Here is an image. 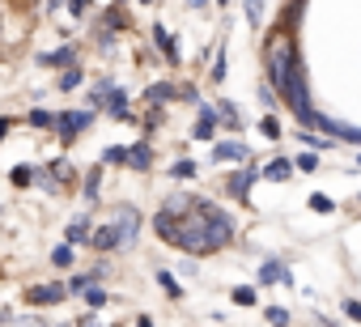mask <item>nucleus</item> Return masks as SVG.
<instances>
[{
    "label": "nucleus",
    "instance_id": "e433bc0d",
    "mask_svg": "<svg viewBox=\"0 0 361 327\" xmlns=\"http://www.w3.org/2000/svg\"><path fill=\"white\" fill-rule=\"evenodd\" d=\"M60 5H64V0H47V9H60Z\"/></svg>",
    "mask_w": 361,
    "mask_h": 327
},
{
    "label": "nucleus",
    "instance_id": "7ed1b4c3",
    "mask_svg": "<svg viewBox=\"0 0 361 327\" xmlns=\"http://www.w3.org/2000/svg\"><path fill=\"white\" fill-rule=\"evenodd\" d=\"M310 123H314V128H323V132H336V140L361 144V128H353V123H340V119H327V115H310ZM310 123H306V128H310Z\"/></svg>",
    "mask_w": 361,
    "mask_h": 327
},
{
    "label": "nucleus",
    "instance_id": "5701e85b",
    "mask_svg": "<svg viewBox=\"0 0 361 327\" xmlns=\"http://www.w3.org/2000/svg\"><path fill=\"white\" fill-rule=\"evenodd\" d=\"M85 302H90V310H102V306H106V293H102L98 285H94V289L85 285Z\"/></svg>",
    "mask_w": 361,
    "mask_h": 327
},
{
    "label": "nucleus",
    "instance_id": "2f4dec72",
    "mask_svg": "<svg viewBox=\"0 0 361 327\" xmlns=\"http://www.w3.org/2000/svg\"><path fill=\"white\" fill-rule=\"evenodd\" d=\"M30 179H35V175H30V171H26V166H18V171H13V183H18V187H26V183H30Z\"/></svg>",
    "mask_w": 361,
    "mask_h": 327
},
{
    "label": "nucleus",
    "instance_id": "1a4fd4ad",
    "mask_svg": "<svg viewBox=\"0 0 361 327\" xmlns=\"http://www.w3.org/2000/svg\"><path fill=\"white\" fill-rule=\"evenodd\" d=\"M90 247H94V251H115V247H119V230H115V226L94 230V234H90Z\"/></svg>",
    "mask_w": 361,
    "mask_h": 327
},
{
    "label": "nucleus",
    "instance_id": "20e7f679",
    "mask_svg": "<svg viewBox=\"0 0 361 327\" xmlns=\"http://www.w3.org/2000/svg\"><path fill=\"white\" fill-rule=\"evenodd\" d=\"M115 230H119V247H132L136 242V230H140V213L128 204V209H119L115 213Z\"/></svg>",
    "mask_w": 361,
    "mask_h": 327
},
{
    "label": "nucleus",
    "instance_id": "39448f33",
    "mask_svg": "<svg viewBox=\"0 0 361 327\" xmlns=\"http://www.w3.org/2000/svg\"><path fill=\"white\" fill-rule=\"evenodd\" d=\"M90 119H94L90 111H68V115H60V119H56V132H60L64 140H77V132H81V128H90Z\"/></svg>",
    "mask_w": 361,
    "mask_h": 327
},
{
    "label": "nucleus",
    "instance_id": "f8f14e48",
    "mask_svg": "<svg viewBox=\"0 0 361 327\" xmlns=\"http://www.w3.org/2000/svg\"><path fill=\"white\" fill-rule=\"evenodd\" d=\"M255 179H259V166H255V171H243V175H234V179H230V192H234V200H243V204H247V187H251Z\"/></svg>",
    "mask_w": 361,
    "mask_h": 327
},
{
    "label": "nucleus",
    "instance_id": "393cba45",
    "mask_svg": "<svg viewBox=\"0 0 361 327\" xmlns=\"http://www.w3.org/2000/svg\"><path fill=\"white\" fill-rule=\"evenodd\" d=\"M81 85V68H68L64 77H60V90H77Z\"/></svg>",
    "mask_w": 361,
    "mask_h": 327
},
{
    "label": "nucleus",
    "instance_id": "a878e982",
    "mask_svg": "<svg viewBox=\"0 0 361 327\" xmlns=\"http://www.w3.org/2000/svg\"><path fill=\"white\" fill-rule=\"evenodd\" d=\"M259 132H264L268 140H276V136H281V123H276L272 115H264V123H259Z\"/></svg>",
    "mask_w": 361,
    "mask_h": 327
},
{
    "label": "nucleus",
    "instance_id": "4468645a",
    "mask_svg": "<svg viewBox=\"0 0 361 327\" xmlns=\"http://www.w3.org/2000/svg\"><path fill=\"white\" fill-rule=\"evenodd\" d=\"M145 98H149V106H161V102H170V98H174V85L157 81V85H149V90H145Z\"/></svg>",
    "mask_w": 361,
    "mask_h": 327
},
{
    "label": "nucleus",
    "instance_id": "a211bd4d",
    "mask_svg": "<svg viewBox=\"0 0 361 327\" xmlns=\"http://www.w3.org/2000/svg\"><path fill=\"white\" fill-rule=\"evenodd\" d=\"M230 297H234V302H238V306H255V302H259V293H255V289H251V285H238V289H234V293H230Z\"/></svg>",
    "mask_w": 361,
    "mask_h": 327
},
{
    "label": "nucleus",
    "instance_id": "9d476101",
    "mask_svg": "<svg viewBox=\"0 0 361 327\" xmlns=\"http://www.w3.org/2000/svg\"><path fill=\"white\" fill-rule=\"evenodd\" d=\"M259 285H293V276H289L276 259H268V264L259 268Z\"/></svg>",
    "mask_w": 361,
    "mask_h": 327
},
{
    "label": "nucleus",
    "instance_id": "f3484780",
    "mask_svg": "<svg viewBox=\"0 0 361 327\" xmlns=\"http://www.w3.org/2000/svg\"><path fill=\"white\" fill-rule=\"evenodd\" d=\"M68 242H90V217H77L68 226Z\"/></svg>",
    "mask_w": 361,
    "mask_h": 327
},
{
    "label": "nucleus",
    "instance_id": "f257e3e1",
    "mask_svg": "<svg viewBox=\"0 0 361 327\" xmlns=\"http://www.w3.org/2000/svg\"><path fill=\"white\" fill-rule=\"evenodd\" d=\"M298 64V43H293V30L289 22H281L268 39H264V68H268V81L272 90H285L289 85V73Z\"/></svg>",
    "mask_w": 361,
    "mask_h": 327
},
{
    "label": "nucleus",
    "instance_id": "6e6552de",
    "mask_svg": "<svg viewBox=\"0 0 361 327\" xmlns=\"http://www.w3.org/2000/svg\"><path fill=\"white\" fill-rule=\"evenodd\" d=\"M123 161H128L132 171H149V166H153V149H149V144L140 140V144H132V149L123 153Z\"/></svg>",
    "mask_w": 361,
    "mask_h": 327
},
{
    "label": "nucleus",
    "instance_id": "4be33fe9",
    "mask_svg": "<svg viewBox=\"0 0 361 327\" xmlns=\"http://www.w3.org/2000/svg\"><path fill=\"white\" fill-rule=\"evenodd\" d=\"M293 166H298L302 175H314V171H319V157H314V153H302V157L293 161Z\"/></svg>",
    "mask_w": 361,
    "mask_h": 327
},
{
    "label": "nucleus",
    "instance_id": "6ab92c4d",
    "mask_svg": "<svg viewBox=\"0 0 361 327\" xmlns=\"http://www.w3.org/2000/svg\"><path fill=\"white\" fill-rule=\"evenodd\" d=\"M192 136H200V140H209V136H213V111H209V106L200 111V128H196Z\"/></svg>",
    "mask_w": 361,
    "mask_h": 327
},
{
    "label": "nucleus",
    "instance_id": "f704fd0d",
    "mask_svg": "<svg viewBox=\"0 0 361 327\" xmlns=\"http://www.w3.org/2000/svg\"><path fill=\"white\" fill-rule=\"evenodd\" d=\"M344 314L348 319H361V302H344Z\"/></svg>",
    "mask_w": 361,
    "mask_h": 327
},
{
    "label": "nucleus",
    "instance_id": "aec40b11",
    "mask_svg": "<svg viewBox=\"0 0 361 327\" xmlns=\"http://www.w3.org/2000/svg\"><path fill=\"white\" fill-rule=\"evenodd\" d=\"M98 183H102V171L94 166V171H90V183H85V200H90V204H98Z\"/></svg>",
    "mask_w": 361,
    "mask_h": 327
},
{
    "label": "nucleus",
    "instance_id": "58836bf2",
    "mask_svg": "<svg viewBox=\"0 0 361 327\" xmlns=\"http://www.w3.org/2000/svg\"><path fill=\"white\" fill-rule=\"evenodd\" d=\"M145 5H153V0H145Z\"/></svg>",
    "mask_w": 361,
    "mask_h": 327
},
{
    "label": "nucleus",
    "instance_id": "f03ea898",
    "mask_svg": "<svg viewBox=\"0 0 361 327\" xmlns=\"http://www.w3.org/2000/svg\"><path fill=\"white\" fill-rule=\"evenodd\" d=\"M196 209H200V217H204V230H209V242H213V251H221L230 238H234V221L217 209V204H209V200H196Z\"/></svg>",
    "mask_w": 361,
    "mask_h": 327
},
{
    "label": "nucleus",
    "instance_id": "dca6fc26",
    "mask_svg": "<svg viewBox=\"0 0 361 327\" xmlns=\"http://www.w3.org/2000/svg\"><path fill=\"white\" fill-rule=\"evenodd\" d=\"M106 111H111L115 119H123V115H128V94H123V90H111V98H106Z\"/></svg>",
    "mask_w": 361,
    "mask_h": 327
},
{
    "label": "nucleus",
    "instance_id": "412c9836",
    "mask_svg": "<svg viewBox=\"0 0 361 327\" xmlns=\"http://www.w3.org/2000/svg\"><path fill=\"white\" fill-rule=\"evenodd\" d=\"M170 175H174V179H196V161H174Z\"/></svg>",
    "mask_w": 361,
    "mask_h": 327
},
{
    "label": "nucleus",
    "instance_id": "c9c22d12",
    "mask_svg": "<svg viewBox=\"0 0 361 327\" xmlns=\"http://www.w3.org/2000/svg\"><path fill=\"white\" fill-rule=\"evenodd\" d=\"M68 9H73V18H81L85 13V0H68Z\"/></svg>",
    "mask_w": 361,
    "mask_h": 327
},
{
    "label": "nucleus",
    "instance_id": "ea45409f",
    "mask_svg": "<svg viewBox=\"0 0 361 327\" xmlns=\"http://www.w3.org/2000/svg\"><path fill=\"white\" fill-rule=\"evenodd\" d=\"M115 5H123V0H115Z\"/></svg>",
    "mask_w": 361,
    "mask_h": 327
},
{
    "label": "nucleus",
    "instance_id": "0eeeda50",
    "mask_svg": "<svg viewBox=\"0 0 361 327\" xmlns=\"http://www.w3.org/2000/svg\"><path fill=\"white\" fill-rule=\"evenodd\" d=\"M213 157H217V161H247L251 153H247L243 140H221V144H213Z\"/></svg>",
    "mask_w": 361,
    "mask_h": 327
},
{
    "label": "nucleus",
    "instance_id": "4c0bfd02",
    "mask_svg": "<svg viewBox=\"0 0 361 327\" xmlns=\"http://www.w3.org/2000/svg\"><path fill=\"white\" fill-rule=\"evenodd\" d=\"M188 5H192V9H204V0H188Z\"/></svg>",
    "mask_w": 361,
    "mask_h": 327
},
{
    "label": "nucleus",
    "instance_id": "9b49d317",
    "mask_svg": "<svg viewBox=\"0 0 361 327\" xmlns=\"http://www.w3.org/2000/svg\"><path fill=\"white\" fill-rule=\"evenodd\" d=\"M259 175H264V179H272V183H281V179H289V175H293V161H289V157H276V161H268Z\"/></svg>",
    "mask_w": 361,
    "mask_h": 327
},
{
    "label": "nucleus",
    "instance_id": "c85d7f7f",
    "mask_svg": "<svg viewBox=\"0 0 361 327\" xmlns=\"http://www.w3.org/2000/svg\"><path fill=\"white\" fill-rule=\"evenodd\" d=\"M213 81H226V47L217 51V64H213Z\"/></svg>",
    "mask_w": 361,
    "mask_h": 327
},
{
    "label": "nucleus",
    "instance_id": "bb28decb",
    "mask_svg": "<svg viewBox=\"0 0 361 327\" xmlns=\"http://www.w3.org/2000/svg\"><path fill=\"white\" fill-rule=\"evenodd\" d=\"M310 209H314V213H331V209H336V200H327V196L319 192V196H310Z\"/></svg>",
    "mask_w": 361,
    "mask_h": 327
},
{
    "label": "nucleus",
    "instance_id": "2eb2a0df",
    "mask_svg": "<svg viewBox=\"0 0 361 327\" xmlns=\"http://www.w3.org/2000/svg\"><path fill=\"white\" fill-rule=\"evenodd\" d=\"M39 64H47V68H64V64H73V47H60V51H47V56H39Z\"/></svg>",
    "mask_w": 361,
    "mask_h": 327
},
{
    "label": "nucleus",
    "instance_id": "72a5a7b5",
    "mask_svg": "<svg viewBox=\"0 0 361 327\" xmlns=\"http://www.w3.org/2000/svg\"><path fill=\"white\" fill-rule=\"evenodd\" d=\"M268 319H272V323H285V319H289V310H281V306H272V310H268Z\"/></svg>",
    "mask_w": 361,
    "mask_h": 327
},
{
    "label": "nucleus",
    "instance_id": "473e14b6",
    "mask_svg": "<svg viewBox=\"0 0 361 327\" xmlns=\"http://www.w3.org/2000/svg\"><path fill=\"white\" fill-rule=\"evenodd\" d=\"M157 280H161V285H166V289H170V293L178 297V285H174V276H170V272H157Z\"/></svg>",
    "mask_w": 361,
    "mask_h": 327
},
{
    "label": "nucleus",
    "instance_id": "c756f323",
    "mask_svg": "<svg viewBox=\"0 0 361 327\" xmlns=\"http://www.w3.org/2000/svg\"><path fill=\"white\" fill-rule=\"evenodd\" d=\"M30 123H35V128H51V123H56V119H51V115H47V111H30Z\"/></svg>",
    "mask_w": 361,
    "mask_h": 327
},
{
    "label": "nucleus",
    "instance_id": "7c9ffc66",
    "mask_svg": "<svg viewBox=\"0 0 361 327\" xmlns=\"http://www.w3.org/2000/svg\"><path fill=\"white\" fill-rule=\"evenodd\" d=\"M221 119H226L230 128H238V111H234V106H226V102H221Z\"/></svg>",
    "mask_w": 361,
    "mask_h": 327
},
{
    "label": "nucleus",
    "instance_id": "ddd939ff",
    "mask_svg": "<svg viewBox=\"0 0 361 327\" xmlns=\"http://www.w3.org/2000/svg\"><path fill=\"white\" fill-rule=\"evenodd\" d=\"M153 43H157L161 51H166V60H170V64H178V43H174V39L166 35V26H153Z\"/></svg>",
    "mask_w": 361,
    "mask_h": 327
},
{
    "label": "nucleus",
    "instance_id": "b1692460",
    "mask_svg": "<svg viewBox=\"0 0 361 327\" xmlns=\"http://www.w3.org/2000/svg\"><path fill=\"white\" fill-rule=\"evenodd\" d=\"M51 259H56V268H68V264H73V242L56 247V255H51Z\"/></svg>",
    "mask_w": 361,
    "mask_h": 327
},
{
    "label": "nucleus",
    "instance_id": "423d86ee",
    "mask_svg": "<svg viewBox=\"0 0 361 327\" xmlns=\"http://www.w3.org/2000/svg\"><path fill=\"white\" fill-rule=\"evenodd\" d=\"M64 293H68L64 285H35V289L26 293V302H30V306H60Z\"/></svg>",
    "mask_w": 361,
    "mask_h": 327
},
{
    "label": "nucleus",
    "instance_id": "cd10ccee",
    "mask_svg": "<svg viewBox=\"0 0 361 327\" xmlns=\"http://www.w3.org/2000/svg\"><path fill=\"white\" fill-rule=\"evenodd\" d=\"M259 13H264L259 0H247V22H251V26H259Z\"/></svg>",
    "mask_w": 361,
    "mask_h": 327
}]
</instances>
